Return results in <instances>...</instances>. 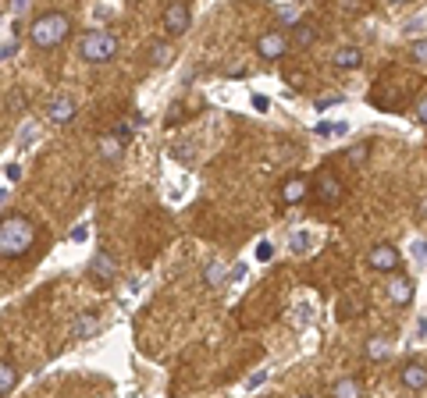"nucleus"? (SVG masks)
Returning <instances> with one entry per match:
<instances>
[{
  "instance_id": "32",
  "label": "nucleus",
  "mask_w": 427,
  "mask_h": 398,
  "mask_svg": "<svg viewBox=\"0 0 427 398\" xmlns=\"http://www.w3.org/2000/svg\"><path fill=\"white\" fill-rule=\"evenodd\" d=\"M4 175H8V182H18V178H22V167H18V164H8Z\"/></svg>"
},
{
  "instance_id": "34",
  "label": "nucleus",
  "mask_w": 427,
  "mask_h": 398,
  "mask_svg": "<svg viewBox=\"0 0 427 398\" xmlns=\"http://www.w3.org/2000/svg\"><path fill=\"white\" fill-rule=\"evenodd\" d=\"M11 11H15V15H26V11H29V0H15Z\"/></svg>"
},
{
  "instance_id": "6",
  "label": "nucleus",
  "mask_w": 427,
  "mask_h": 398,
  "mask_svg": "<svg viewBox=\"0 0 427 398\" xmlns=\"http://www.w3.org/2000/svg\"><path fill=\"white\" fill-rule=\"evenodd\" d=\"M367 263L374 267V270H384V274H395L399 270V249L392 245V242H381V245H374L370 249V256H367Z\"/></svg>"
},
{
  "instance_id": "10",
  "label": "nucleus",
  "mask_w": 427,
  "mask_h": 398,
  "mask_svg": "<svg viewBox=\"0 0 427 398\" xmlns=\"http://www.w3.org/2000/svg\"><path fill=\"white\" fill-rule=\"evenodd\" d=\"M306 192H310L306 178H303V175H289L285 185H282V203H303Z\"/></svg>"
},
{
  "instance_id": "9",
  "label": "nucleus",
  "mask_w": 427,
  "mask_h": 398,
  "mask_svg": "<svg viewBox=\"0 0 427 398\" xmlns=\"http://www.w3.org/2000/svg\"><path fill=\"white\" fill-rule=\"evenodd\" d=\"M399 380H402V387H409V391H423V387H427V366H423V363H406V366L399 370Z\"/></svg>"
},
{
  "instance_id": "21",
  "label": "nucleus",
  "mask_w": 427,
  "mask_h": 398,
  "mask_svg": "<svg viewBox=\"0 0 427 398\" xmlns=\"http://www.w3.org/2000/svg\"><path fill=\"white\" fill-rule=\"evenodd\" d=\"M150 57H153V65H171L174 50H171V43H157V47L150 50Z\"/></svg>"
},
{
  "instance_id": "4",
  "label": "nucleus",
  "mask_w": 427,
  "mask_h": 398,
  "mask_svg": "<svg viewBox=\"0 0 427 398\" xmlns=\"http://www.w3.org/2000/svg\"><path fill=\"white\" fill-rule=\"evenodd\" d=\"M342 196H345V185L338 182V175L321 171V175L314 178V199H317V203H342Z\"/></svg>"
},
{
  "instance_id": "7",
  "label": "nucleus",
  "mask_w": 427,
  "mask_h": 398,
  "mask_svg": "<svg viewBox=\"0 0 427 398\" xmlns=\"http://www.w3.org/2000/svg\"><path fill=\"white\" fill-rule=\"evenodd\" d=\"M285 50H289V40H285V33H278V29H267V33L257 40V54H260L264 61H278Z\"/></svg>"
},
{
  "instance_id": "12",
  "label": "nucleus",
  "mask_w": 427,
  "mask_h": 398,
  "mask_svg": "<svg viewBox=\"0 0 427 398\" xmlns=\"http://www.w3.org/2000/svg\"><path fill=\"white\" fill-rule=\"evenodd\" d=\"M331 61H335V68H338V72H353V68H360V65H363V50H360V47H338Z\"/></svg>"
},
{
  "instance_id": "11",
  "label": "nucleus",
  "mask_w": 427,
  "mask_h": 398,
  "mask_svg": "<svg viewBox=\"0 0 427 398\" xmlns=\"http://www.w3.org/2000/svg\"><path fill=\"white\" fill-rule=\"evenodd\" d=\"M89 274H93V277H100V281H114V274H118V263H114V256L100 249V253L93 256V263H89Z\"/></svg>"
},
{
  "instance_id": "29",
  "label": "nucleus",
  "mask_w": 427,
  "mask_h": 398,
  "mask_svg": "<svg viewBox=\"0 0 427 398\" xmlns=\"http://www.w3.org/2000/svg\"><path fill=\"white\" fill-rule=\"evenodd\" d=\"M264 380H267V370H257V373H253V377L246 380V391H257V387H260Z\"/></svg>"
},
{
  "instance_id": "25",
  "label": "nucleus",
  "mask_w": 427,
  "mask_h": 398,
  "mask_svg": "<svg viewBox=\"0 0 427 398\" xmlns=\"http://www.w3.org/2000/svg\"><path fill=\"white\" fill-rule=\"evenodd\" d=\"M278 18H282V22H299V8H292V4H278Z\"/></svg>"
},
{
  "instance_id": "14",
  "label": "nucleus",
  "mask_w": 427,
  "mask_h": 398,
  "mask_svg": "<svg viewBox=\"0 0 427 398\" xmlns=\"http://www.w3.org/2000/svg\"><path fill=\"white\" fill-rule=\"evenodd\" d=\"M388 348H392V345H388V338H384V334H370V338H367V345H363V352H367V359H370V363H384V359H388Z\"/></svg>"
},
{
  "instance_id": "18",
  "label": "nucleus",
  "mask_w": 427,
  "mask_h": 398,
  "mask_svg": "<svg viewBox=\"0 0 427 398\" xmlns=\"http://www.w3.org/2000/svg\"><path fill=\"white\" fill-rule=\"evenodd\" d=\"M15 384H18V370H15L11 359H4V363H0V394L8 398L15 391Z\"/></svg>"
},
{
  "instance_id": "31",
  "label": "nucleus",
  "mask_w": 427,
  "mask_h": 398,
  "mask_svg": "<svg viewBox=\"0 0 427 398\" xmlns=\"http://www.w3.org/2000/svg\"><path fill=\"white\" fill-rule=\"evenodd\" d=\"M338 100H342V96H321V100H317V111H328V107H335Z\"/></svg>"
},
{
  "instance_id": "17",
  "label": "nucleus",
  "mask_w": 427,
  "mask_h": 398,
  "mask_svg": "<svg viewBox=\"0 0 427 398\" xmlns=\"http://www.w3.org/2000/svg\"><path fill=\"white\" fill-rule=\"evenodd\" d=\"M72 334H75V338H93V334H100V316H93V313H82V316L75 320Z\"/></svg>"
},
{
  "instance_id": "28",
  "label": "nucleus",
  "mask_w": 427,
  "mask_h": 398,
  "mask_svg": "<svg viewBox=\"0 0 427 398\" xmlns=\"http://www.w3.org/2000/svg\"><path fill=\"white\" fill-rule=\"evenodd\" d=\"M132 132H135V128H132L128 121H121V125H114V136H118L121 143H128V139H132Z\"/></svg>"
},
{
  "instance_id": "1",
  "label": "nucleus",
  "mask_w": 427,
  "mask_h": 398,
  "mask_svg": "<svg viewBox=\"0 0 427 398\" xmlns=\"http://www.w3.org/2000/svg\"><path fill=\"white\" fill-rule=\"evenodd\" d=\"M33 242H36V224L22 214H4V221H0V256L18 260L33 249Z\"/></svg>"
},
{
  "instance_id": "3",
  "label": "nucleus",
  "mask_w": 427,
  "mask_h": 398,
  "mask_svg": "<svg viewBox=\"0 0 427 398\" xmlns=\"http://www.w3.org/2000/svg\"><path fill=\"white\" fill-rule=\"evenodd\" d=\"M79 54H82V61H89V65H107V61L118 54V40H114V33H107V29H93V33L82 36Z\"/></svg>"
},
{
  "instance_id": "36",
  "label": "nucleus",
  "mask_w": 427,
  "mask_h": 398,
  "mask_svg": "<svg viewBox=\"0 0 427 398\" xmlns=\"http://www.w3.org/2000/svg\"><path fill=\"white\" fill-rule=\"evenodd\" d=\"M253 107H257V111H267V96H253Z\"/></svg>"
},
{
  "instance_id": "30",
  "label": "nucleus",
  "mask_w": 427,
  "mask_h": 398,
  "mask_svg": "<svg viewBox=\"0 0 427 398\" xmlns=\"http://www.w3.org/2000/svg\"><path fill=\"white\" fill-rule=\"evenodd\" d=\"M416 121L420 125H427V93L420 96V104H416Z\"/></svg>"
},
{
  "instance_id": "33",
  "label": "nucleus",
  "mask_w": 427,
  "mask_h": 398,
  "mask_svg": "<svg viewBox=\"0 0 427 398\" xmlns=\"http://www.w3.org/2000/svg\"><path fill=\"white\" fill-rule=\"evenodd\" d=\"M72 238H75V242H86V238H89V224H79V228L72 231Z\"/></svg>"
},
{
  "instance_id": "26",
  "label": "nucleus",
  "mask_w": 427,
  "mask_h": 398,
  "mask_svg": "<svg viewBox=\"0 0 427 398\" xmlns=\"http://www.w3.org/2000/svg\"><path fill=\"white\" fill-rule=\"evenodd\" d=\"M289 245H292L296 253H303V249H310V238H306V231H292V238H289Z\"/></svg>"
},
{
  "instance_id": "8",
  "label": "nucleus",
  "mask_w": 427,
  "mask_h": 398,
  "mask_svg": "<svg viewBox=\"0 0 427 398\" xmlns=\"http://www.w3.org/2000/svg\"><path fill=\"white\" fill-rule=\"evenodd\" d=\"M384 295H388L395 306H409V302H413V281L402 277V274H392V277L384 281Z\"/></svg>"
},
{
  "instance_id": "37",
  "label": "nucleus",
  "mask_w": 427,
  "mask_h": 398,
  "mask_svg": "<svg viewBox=\"0 0 427 398\" xmlns=\"http://www.w3.org/2000/svg\"><path fill=\"white\" fill-rule=\"evenodd\" d=\"M420 217H427V196H423V203H420Z\"/></svg>"
},
{
  "instance_id": "20",
  "label": "nucleus",
  "mask_w": 427,
  "mask_h": 398,
  "mask_svg": "<svg viewBox=\"0 0 427 398\" xmlns=\"http://www.w3.org/2000/svg\"><path fill=\"white\" fill-rule=\"evenodd\" d=\"M314 43H317V26L299 22V26H296V47H299V50H306V47H314Z\"/></svg>"
},
{
  "instance_id": "2",
  "label": "nucleus",
  "mask_w": 427,
  "mask_h": 398,
  "mask_svg": "<svg viewBox=\"0 0 427 398\" xmlns=\"http://www.w3.org/2000/svg\"><path fill=\"white\" fill-rule=\"evenodd\" d=\"M68 33H72V18L65 11H47V15L33 18V26H29V40L40 50H54L57 43L68 40Z\"/></svg>"
},
{
  "instance_id": "38",
  "label": "nucleus",
  "mask_w": 427,
  "mask_h": 398,
  "mask_svg": "<svg viewBox=\"0 0 427 398\" xmlns=\"http://www.w3.org/2000/svg\"><path fill=\"white\" fill-rule=\"evenodd\" d=\"M303 398H310V394H303Z\"/></svg>"
},
{
  "instance_id": "5",
  "label": "nucleus",
  "mask_w": 427,
  "mask_h": 398,
  "mask_svg": "<svg viewBox=\"0 0 427 398\" xmlns=\"http://www.w3.org/2000/svg\"><path fill=\"white\" fill-rule=\"evenodd\" d=\"M189 22H192V11H189V4H182V0H174V4L164 8V29H167V36H182L189 29Z\"/></svg>"
},
{
  "instance_id": "13",
  "label": "nucleus",
  "mask_w": 427,
  "mask_h": 398,
  "mask_svg": "<svg viewBox=\"0 0 427 398\" xmlns=\"http://www.w3.org/2000/svg\"><path fill=\"white\" fill-rule=\"evenodd\" d=\"M47 118H50L54 125H68V121L75 118V100H72V96H57V100L50 104Z\"/></svg>"
},
{
  "instance_id": "15",
  "label": "nucleus",
  "mask_w": 427,
  "mask_h": 398,
  "mask_svg": "<svg viewBox=\"0 0 427 398\" xmlns=\"http://www.w3.org/2000/svg\"><path fill=\"white\" fill-rule=\"evenodd\" d=\"M331 398H363V384L356 377H342L331 384Z\"/></svg>"
},
{
  "instance_id": "16",
  "label": "nucleus",
  "mask_w": 427,
  "mask_h": 398,
  "mask_svg": "<svg viewBox=\"0 0 427 398\" xmlns=\"http://www.w3.org/2000/svg\"><path fill=\"white\" fill-rule=\"evenodd\" d=\"M228 277H232V274H228V267H225L221 260H210V263L203 267V281H206L210 288H221Z\"/></svg>"
},
{
  "instance_id": "23",
  "label": "nucleus",
  "mask_w": 427,
  "mask_h": 398,
  "mask_svg": "<svg viewBox=\"0 0 427 398\" xmlns=\"http://www.w3.org/2000/svg\"><path fill=\"white\" fill-rule=\"evenodd\" d=\"M11 33H15V36H8V40H4V50H0V54H4V61H11V54H18V22H15Z\"/></svg>"
},
{
  "instance_id": "19",
  "label": "nucleus",
  "mask_w": 427,
  "mask_h": 398,
  "mask_svg": "<svg viewBox=\"0 0 427 398\" xmlns=\"http://www.w3.org/2000/svg\"><path fill=\"white\" fill-rule=\"evenodd\" d=\"M121 153H125V143L118 136H104L100 139V157L104 160H121Z\"/></svg>"
},
{
  "instance_id": "24",
  "label": "nucleus",
  "mask_w": 427,
  "mask_h": 398,
  "mask_svg": "<svg viewBox=\"0 0 427 398\" xmlns=\"http://www.w3.org/2000/svg\"><path fill=\"white\" fill-rule=\"evenodd\" d=\"M409 54H413L416 65H427V40H416V43L409 47Z\"/></svg>"
},
{
  "instance_id": "27",
  "label": "nucleus",
  "mask_w": 427,
  "mask_h": 398,
  "mask_svg": "<svg viewBox=\"0 0 427 398\" xmlns=\"http://www.w3.org/2000/svg\"><path fill=\"white\" fill-rule=\"evenodd\" d=\"M257 260H264V263H271L274 260V245L264 238V242H257Z\"/></svg>"
},
{
  "instance_id": "22",
  "label": "nucleus",
  "mask_w": 427,
  "mask_h": 398,
  "mask_svg": "<svg viewBox=\"0 0 427 398\" xmlns=\"http://www.w3.org/2000/svg\"><path fill=\"white\" fill-rule=\"evenodd\" d=\"M367 153H370V143H360V146L345 150V160H349V164H363V160H367Z\"/></svg>"
},
{
  "instance_id": "35",
  "label": "nucleus",
  "mask_w": 427,
  "mask_h": 398,
  "mask_svg": "<svg viewBox=\"0 0 427 398\" xmlns=\"http://www.w3.org/2000/svg\"><path fill=\"white\" fill-rule=\"evenodd\" d=\"M246 277V263H239V267H232V281H243Z\"/></svg>"
}]
</instances>
